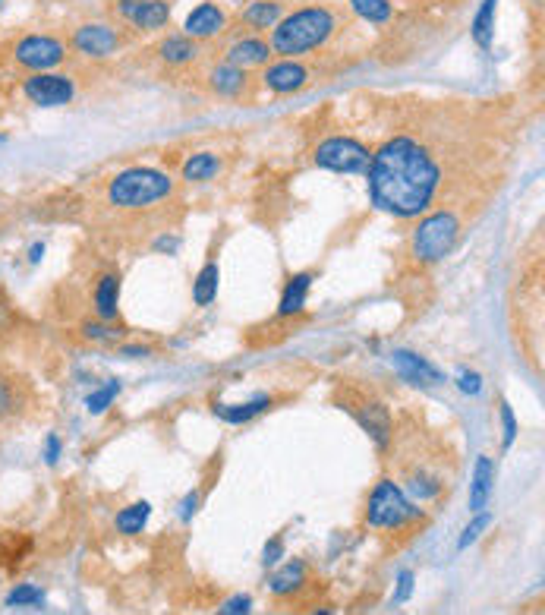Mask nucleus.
Returning <instances> with one entry per match:
<instances>
[{"instance_id":"nucleus-1","label":"nucleus","mask_w":545,"mask_h":615,"mask_svg":"<svg viewBox=\"0 0 545 615\" xmlns=\"http://www.w3.org/2000/svg\"><path fill=\"white\" fill-rule=\"evenodd\" d=\"M369 196L382 212L394 218L423 215L442 183V168L432 152L413 136H394L379 152H372L369 168Z\"/></svg>"},{"instance_id":"nucleus-2","label":"nucleus","mask_w":545,"mask_h":615,"mask_svg":"<svg viewBox=\"0 0 545 615\" xmlns=\"http://www.w3.org/2000/svg\"><path fill=\"white\" fill-rule=\"evenodd\" d=\"M338 26H341V19L331 7L309 4V7H300V10H290V13H284V19L268 35L271 54H278V57L316 54L319 48H325L328 41L334 38Z\"/></svg>"},{"instance_id":"nucleus-3","label":"nucleus","mask_w":545,"mask_h":615,"mask_svg":"<svg viewBox=\"0 0 545 615\" xmlns=\"http://www.w3.org/2000/svg\"><path fill=\"white\" fill-rule=\"evenodd\" d=\"M174 190V180L164 171L155 168H130L120 171L111 183H108V202L114 209H152V205L164 202Z\"/></svg>"},{"instance_id":"nucleus-4","label":"nucleus","mask_w":545,"mask_h":615,"mask_svg":"<svg viewBox=\"0 0 545 615\" xmlns=\"http://www.w3.org/2000/svg\"><path fill=\"white\" fill-rule=\"evenodd\" d=\"M426 511L407 499V492L394 480H379L366 499V521L375 530H401L423 521Z\"/></svg>"},{"instance_id":"nucleus-5","label":"nucleus","mask_w":545,"mask_h":615,"mask_svg":"<svg viewBox=\"0 0 545 615\" xmlns=\"http://www.w3.org/2000/svg\"><path fill=\"white\" fill-rule=\"evenodd\" d=\"M457 237H460V218L448 209H438L419 221V228L413 231V256L419 262L432 265L454 250Z\"/></svg>"},{"instance_id":"nucleus-6","label":"nucleus","mask_w":545,"mask_h":615,"mask_svg":"<svg viewBox=\"0 0 545 615\" xmlns=\"http://www.w3.org/2000/svg\"><path fill=\"white\" fill-rule=\"evenodd\" d=\"M67 54H70V45L60 35L32 32L13 45V64L26 73H48V70L64 67Z\"/></svg>"},{"instance_id":"nucleus-7","label":"nucleus","mask_w":545,"mask_h":615,"mask_svg":"<svg viewBox=\"0 0 545 615\" xmlns=\"http://www.w3.org/2000/svg\"><path fill=\"white\" fill-rule=\"evenodd\" d=\"M76 92V79L60 70L32 73L23 79V98L32 108H67L76 101Z\"/></svg>"},{"instance_id":"nucleus-8","label":"nucleus","mask_w":545,"mask_h":615,"mask_svg":"<svg viewBox=\"0 0 545 615\" xmlns=\"http://www.w3.org/2000/svg\"><path fill=\"white\" fill-rule=\"evenodd\" d=\"M372 152L360 139L350 136H331L316 149V164L331 174H366Z\"/></svg>"},{"instance_id":"nucleus-9","label":"nucleus","mask_w":545,"mask_h":615,"mask_svg":"<svg viewBox=\"0 0 545 615\" xmlns=\"http://www.w3.org/2000/svg\"><path fill=\"white\" fill-rule=\"evenodd\" d=\"M67 45L89 60H108L123 48V32L111 23H82L73 29Z\"/></svg>"},{"instance_id":"nucleus-10","label":"nucleus","mask_w":545,"mask_h":615,"mask_svg":"<svg viewBox=\"0 0 545 615\" xmlns=\"http://www.w3.org/2000/svg\"><path fill=\"white\" fill-rule=\"evenodd\" d=\"M120 23L136 32H161L171 26V0H114Z\"/></svg>"},{"instance_id":"nucleus-11","label":"nucleus","mask_w":545,"mask_h":615,"mask_svg":"<svg viewBox=\"0 0 545 615\" xmlns=\"http://www.w3.org/2000/svg\"><path fill=\"white\" fill-rule=\"evenodd\" d=\"M344 407L353 414V420L375 439V445H388V439H391V414H388L385 401L372 398L366 392H356V395L344 398Z\"/></svg>"},{"instance_id":"nucleus-12","label":"nucleus","mask_w":545,"mask_h":615,"mask_svg":"<svg viewBox=\"0 0 545 615\" xmlns=\"http://www.w3.org/2000/svg\"><path fill=\"white\" fill-rule=\"evenodd\" d=\"M309 67H303L297 57H278L262 67V86L275 95H290L300 92L309 82Z\"/></svg>"},{"instance_id":"nucleus-13","label":"nucleus","mask_w":545,"mask_h":615,"mask_svg":"<svg viewBox=\"0 0 545 615\" xmlns=\"http://www.w3.org/2000/svg\"><path fill=\"white\" fill-rule=\"evenodd\" d=\"M227 29H230L227 13L218 4H212V0H202V4H196L183 19V35H190L193 41H212L224 35Z\"/></svg>"},{"instance_id":"nucleus-14","label":"nucleus","mask_w":545,"mask_h":615,"mask_svg":"<svg viewBox=\"0 0 545 615\" xmlns=\"http://www.w3.org/2000/svg\"><path fill=\"white\" fill-rule=\"evenodd\" d=\"M271 45H268V38H262V35H243V38H237L234 45H227L224 48V64H234V67H240V70H256V67H265V64H271Z\"/></svg>"},{"instance_id":"nucleus-15","label":"nucleus","mask_w":545,"mask_h":615,"mask_svg":"<svg viewBox=\"0 0 545 615\" xmlns=\"http://www.w3.org/2000/svg\"><path fill=\"white\" fill-rule=\"evenodd\" d=\"M287 13V0H249V4L240 10V26L246 32H271Z\"/></svg>"},{"instance_id":"nucleus-16","label":"nucleus","mask_w":545,"mask_h":615,"mask_svg":"<svg viewBox=\"0 0 545 615\" xmlns=\"http://www.w3.org/2000/svg\"><path fill=\"white\" fill-rule=\"evenodd\" d=\"M208 86H212L215 95L237 101V98H246L249 89H253V76H249V70H240V67L224 64L221 60V64L212 67V73H208Z\"/></svg>"},{"instance_id":"nucleus-17","label":"nucleus","mask_w":545,"mask_h":615,"mask_svg":"<svg viewBox=\"0 0 545 615\" xmlns=\"http://www.w3.org/2000/svg\"><path fill=\"white\" fill-rule=\"evenodd\" d=\"M391 360H394L397 373H401V376H404L407 382H413V385L432 388V385H442V382H445L442 369L432 366L426 357H419V354H413V351H394Z\"/></svg>"},{"instance_id":"nucleus-18","label":"nucleus","mask_w":545,"mask_h":615,"mask_svg":"<svg viewBox=\"0 0 545 615\" xmlns=\"http://www.w3.org/2000/svg\"><path fill=\"white\" fill-rule=\"evenodd\" d=\"M158 57L164 60L167 67H186L199 57V41H193L190 35H183V32H171V35H164L158 41Z\"/></svg>"},{"instance_id":"nucleus-19","label":"nucleus","mask_w":545,"mask_h":615,"mask_svg":"<svg viewBox=\"0 0 545 615\" xmlns=\"http://www.w3.org/2000/svg\"><path fill=\"white\" fill-rule=\"evenodd\" d=\"M312 281H316V275H312V272H300V275H293V278L284 284L281 303H278V316H281V319L300 316V313L306 310V297H309Z\"/></svg>"},{"instance_id":"nucleus-20","label":"nucleus","mask_w":545,"mask_h":615,"mask_svg":"<svg viewBox=\"0 0 545 615\" xmlns=\"http://www.w3.org/2000/svg\"><path fill=\"white\" fill-rule=\"evenodd\" d=\"M306 581H309V568H306V562H287V565H281L275 574H271L268 578V590L275 593V597H293V593H300L303 587H306Z\"/></svg>"},{"instance_id":"nucleus-21","label":"nucleus","mask_w":545,"mask_h":615,"mask_svg":"<svg viewBox=\"0 0 545 615\" xmlns=\"http://www.w3.org/2000/svg\"><path fill=\"white\" fill-rule=\"evenodd\" d=\"M117 300H120V275L104 272L95 284V294H92L95 316L104 322H117Z\"/></svg>"},{"instance_id":"nucleus-22","label":"nucleus","mask_w":545,"mask_h":615,"mask_svg":"<svg viewBox=\"0 0 545 615\" xmlns=\"http://www.w3.org/2000/svg\"><path fill=\"white\" fill-rule=\"evenodd\" d=\"M271 395H259V398H249L243 404H215V414L224 420V423H249V420H256L259 414H265V410L271 407Z\"/></svg>"},{"instance_id":"nucleus-23","label":"nucleus","mask_w":545,"mask_h":615,"mask_svg":"<svg viewBox=\"0 0 545 615\" xmlns=\"http://www.w3.org/2000/svg\"><path fill=\"white\" fill-rule=\"evenodd\" d=\"M7 609L13 612H41V609H48V593L45 587H38V584H16L10 593H7V600H4Z\"/></svg>"},{"instance_id":"nucleus-24","label":"nucleus","mask_w":545,"mask_h":615,"mask_svg":"<svg viewBox=\"0 0 545 615\" xmlns=\"http://www.w3.org/2000/svg\"><path fill=\"white\" fill-rule=\"evenodd\" d=\"M492 461L482 455L473 467V486H470V508L473 511H482L489 505V496H492Z\"/></svg>"},{"instance_id":"nucleus-25","label":"nucleus","mask_w":545,"mask_h":615,"mask_svg":"<svg viewBox=\"0 0 545 615\" xmlns=\"http://www.w3.org/2000/svg\"><path fill=\"white\" fill-rule=\"evenodd\" d=\"M149 515H152V505H149V502L127 505L123 511H117L114 527H117V533H123V537H136V533H142L145 524H149Z\"/></svg>"},{"instance_id":"nucleus-26","label":"nucleus","mask_w":545,"mask_h":615,"mask_svg":"<svg viewBox=\"0 0 545 615\" xmlns=\"http://www.w3.org/2000/svg\"><path fill=\"white\" fill-rule=\"evenodd\" d=\"M495 10H498V0H482V7L476 10V19H473V41L489 51L492 48V38H495Z\"/></svg>"},{"instance_id":"nucleus-27","label":"nucleus","mask_w":545,"mask_h":615,"mask_svg":"<svg viewBox=\"0 0 545 615\" xmlns=\"http://www.w3.org/2000/svg\"><path fill=\"white\" fill-rule=\"evenodd\" d=\"M218 284H221V269L218 262H205L202 272L196 278V287H193V300L196 306H212L215 297H218Z\"/></svg>"},{"instance_id":"nucleus-28","label":"nucleus","mask_w":545,"mask_h":615,"mask_svg":"<svg viewBox=\"0 0 545 615\" xmlns=\"http://www.w3.org/2000/svg\"><path fill=\"white\" fill-rule=\"evenodd\" d=\"M350 10L366 19L372 26H388L394 19V4L391 0H350Z\"/></svg>"},{"instance_id":"nucleus-29","label":"nucleus","mask_w":545,"mask_h":615,"mask_svg":"<svg viewBox=\"0 0 545 615\" xmlns=\"http://www.w3.org/2000/svg\"><path fill=\"white\" fill-rule=\"evenodd\" d=\"M221 171V161L212 152H196L190 161L183 164V180L186 183H199V180H212Z\"/></svg>"},{"instance_id":"nucleus-30","label":"nucleus","mask_w":545,"mask_h":615,"mask_svg":"<svg viewBox=\"0 0 545 615\" xmlns=\"http://www.w3.org/2000/svg\"><path fill=\"white\" fill-rule=\"evenodd\" d=\"M19 407H23V392H19V385L7 376H0V423H7L19 414Z\"/></svg>"},{"instance_id":"nucleus-31","label":"nucleus","mask_w":545,"mask_h":615,"mask_svg":"<svg viewBox=\"0 0 545 615\" xmlns=\"http://www.w3.org/2000/svg\"><path fill=\"white\" fill-rule=\"evenodd\" d=\"M117 395H120V382L111 379L108 385H101L98 392H92L86 398V410H89V414H104V410H108L117 401Z\"/></svg>"},{"instance_id":"nucleus-32","label":"nucleus","mask_w":545,"mask_h":615,"mask_svg":"<svg viewBox=\"0 0 545 615\" xmlns=\"http://www.w3.org/2000/svg\"><path fill=\"white\" fill-rule=\"evenodd\" d=\"M82 338H89V341H117V338H123V328H117L114 322H104V319L82 322Z\"/></svg>"},{"instance_id":"nucleus-33","label":"nucleus","mask_w":545,"mask_h":615,"mask_svg":"<svg viewBox=\"0 0 545 615\" xmlns=\"http://www.w3.org/2000/svg\"><path fill=\"white\" fill-rule=\"evenodd\" d=\"M407 489L416 499H435L438 492H442V483L429 474H423V470H416V474H410V480H407Z\"/></svg>"},{"instance_id":"nucleus-34","label":"nucleus","mask_w":545,"mask_h":615,"mask_svg":"<svg viewBox=\"0 0 545 615\" xmlns=\"http://www.w3.org/2000/svg\"><path fill=\"white\" fill-rule=\"evenodd\" d=\"M489 524H492V515H486V511H476V518L467 524V530H464V533H460L457 549H460V552L470 549V546L482 537V533H486V527H489Z\"/></svg>"},{"instance_id":"nucleus-35","label":"nucleus","mask_w":545,"mask_h":615,"mask_svg":"<svg viewBox=\"0 0 545 615\" xmlns=\"http://www.w3.org/2000/svg\"><path fill=\"white\" fill-rule=\"evenodd\" d=\"M501 426H505V436H501V448H511L514 439H517V417H514V410L508 401H501Z\"/></svg>"},{"instance_id":"nucleus-36","label":"nucleus","mask_w":545,"mask_h":615,"mask_svg":"<svg viewBox=\"0 0 545 615\" xmlns=\"http://www.w3.org/2000/svg\"><path fill=\"white\" fill-rule=\"evenodd\" d=\"M281 559H284V540H281V537H271V540L265 543V549H262V565H265V568H275V565H281Z\"/></svg>"},{"instance_id":"nucleus-37","label":"nucleus","mask_w":545,"mask_h":615,"mask_svg":"<svg viewBox=\"0 0 545 615\" xmlns=\"http://www.w3.org/2000/svg\"><path fill=\"white\" fill-rule=\"evenodd\" d=\"M60 451H64V439H60L57 433H51V436L45 439V451H41V455H45V464H48V467H54V464L60 461Z\"/></svg>"},{"instance_id":"nucleus-38","label":"nucleus","mask_w":545,"mask_h":615,"mask_svg":"<svg viewBox=\"0 0 545 615\" xmlns=\"http://www.w3.org/2000/svg\"><path fill=\"white\" fill-rule=\"evenodd\" d=\"M457 388H460L464 395H479V392H482V379H479L476 373H460Z\"/></svg>"},{"instance_id":"nucleus-39","label":"nucleus","mask_w":545,"mask_h":615,"mask_svg":"<svg viewBox=\"0 0 545 615\" xmlns=\"http://www.w3.org/2000/svg\"><path fill=\"white\" fill-rule=\"evenodd\" d=\"M410 593H413V571H404L401 578H397V593H394V603H404V600H410Z\"/></svg>"},{"instance_id":"nucleus-40","label":"nucleus","mask_w":545,"mask_h":615,"mask_svg":"<svg viewBox=\"0 0 545 615\" xmlns=\"http://www.w3.org/2000/svg\"><path fill=\"white\" fill-rule=\"evenodd\" d=\"M221 612L246 615V612H253V600H249V597H234V600H227V603L221 606Z\"/></svg>"},{"instance_id":"nucleus-41","label":"nucleus","mask_w":545,"mask_h":615,"mask_svg":"<svg viewBox=\"0 0 545 615\" xmlns=\"http://www.w3.org/2000/svg\"><path fill=\"white\" fill-rule=\"evenodd\" d=\"M196 502H199V492H190V496L183 499V508H180V521H190V518L196 515V508H199Z\"/></svg>"},{"instance_id":"nucleus-42","label":"nucleus","mask_w":545,"mask_h":615,"mask_svg":"<svg viewBox=\"0 0 545 615\" xmlns=\"http://www.w3.org/2000/svg\"><path fill=\"white\" fill-rule=\"evenodd\" d=\"M120 354H123V357H149L152 351H149V347H136V344L130 347V344H127V347H120Z\"/></svg>"},{"instance_id":"nucleus-43","label":"nucleus","mask_w":545,"mask_h":615,"mask_svg":"<svg viewBox=\"0 0 545 615\" xmlns=\"http://www.w3.org/2000/svg\"><path fill=\"white\" fill-rule=\"evenodd\" d=\"M41 256H45V243H32V246H29V262H32V265H38V262H41Z\"/></svg>"},{"instance_id":"nucleus-44","label":"nucleus","mask_w":545,"mask_h":615,"mask_svg":"<svg viewBox=\"0 0 545 615\" xmlns=\"http://www.w3.org/2000/svg\"><path fill=\"white\" fill-rule=\"evenodd\" d=\"M155 246H158V250H164V253H174V250H177V240H174V237H164V240H158Z\"/></svg>"},{"instance_id":"nucleus-45","label":"nucleus","mask_w":545,"mask_h":615,"mask_svg":"<svg viewBox=\"0 0 545 615\" xmlns=\"http://www.w3.org/2000/svg\"><path fill=\"white\" fill-rule=\"evenodd\" d=\"M0 4H4V0H0Z\"/></svg>"}]
</instances>
